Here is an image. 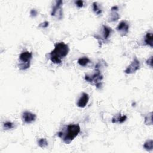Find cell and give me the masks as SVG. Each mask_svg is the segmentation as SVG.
I'll return each instance as SVG.
<instances>
[{"label": "cell", "mask_w": 153, "mask_h": 153, "mask_svg": "<svg viewBox=\"0 0 153 153\" xmlns=\"http://www.w3.org/2000/svg\"><path fill=\"white\" fill-rule=\"evenodd\" d=\"M117 31L120 33L121 36H126L129 31V24L126 20H122L120 22L117 27Z\"/></svg>", "instance_id": "cell-7"}, {"label": "cell", "mask_w": 153, "mask_h": 153, "mask_svg": "<svg viewBox=\"0 0 153 153\" xmlns=\"http://www.w3.org/2000/svg\"><path fill=\"white\" fill-rule=\"evenodd\" d=\"M112 29L107 26L103 25L102 26V38L101 39V41H106L109 38L111 33H112Z\"/></svg>", "instance_id": "cell-11"}, {"label": "cell", "mask_w": 153, "mask_h": 153, "mask_svg": "<svg viewBox=\"0 0 153 153\" xmlns=\"http://www.w3.org/2000/svg\"><path fill=\"white\" fill-rule=\"evenodd\" d=\"M3 127L5 130H10V129L13 128L14 127V123L12 122L7 121L4 123Z\"/></svg>", "instance_id": "cell-19"}, {"label": "cell", "mask_w": 153, "mask_h": 153, "mask_svg": "<svg viewBox=\"0 0 153 153\" xmlns=\"http://www.w3.org/2000/svg\"><path fill=\"white\" fill-rule=\"evenodd\" d=\"M75 4L76 5V6L78 8H82L84 5V2L81 0H78V1H75Z\"/></svg>", "instance_id": "cell-21"}, {"label": "cell", "mask_w": 153, "mask_h": 153, "mask_svg": "<svg viewBox=\"0 0 153 153\" xmlns=\"http://www.w3.org/2000/svg\"><path fill=\"white\" fill-rule=\"evenodd\" d=\"M126 120H127V116L126 115H121V114L120 113L114 116V117L112 118V123L121 124L124 121H126Z\"/></svg>", "instance_id": "cell-12"}, {"label": "cell", "mask_w": 153, "mask_h": 153, "mask_svg": "<svg viewBox=\"0 0 153 153\" xmlns=\"http://www.w3.org/2000/svg\"><path fill=\"white\" fill-rule=\"evenodd\" d=\"M32 59V53L26 51L22 52L19 56V68L20 70H26L30 67V60Z\"/></svg>", "instance_id": "cell-4"}, {"label": "cell", "mask_w": 153, "mask_h": 153, "mask_svg": "<svg viewBox=\"0 0 153 153\" xmlns=\"http://www.w3.org/2000/svg\"><path fill=\"white\" fill-rule=\"evenodd\" d=\"M30 16H31L32 17H35V16H37V14H38V11H37L36 10H35V9H32L31 11H30Z\"/></svg>", "instance_id": "cell-23"}, {"label": "cell", "mask_w": 153, "mask_h": 153, "mask_svg": "<svg viewBox=\"0 0 153 153\" xmlns=\"http://www.w3.org/2000/svg\"><path fill=\"white\" fill-rule=\"evenodd\" d=\"M69 48L68 45L63 42H57L54 45V48L49 53L50 60L54 64H60L62 59L68 54Z\"/></svg>", "instance_id": "cell-1"}, {"label": "cell", "mask_w": 153, "mask_h": 153, "mask_svg": "<svg viewBox=\"0 0 153 153\" xmlns=\"http://www.w3.org/2000/svg\"><path fill=\"white\" fill-rule=\"evenodd\" d=\"M48 25H49V22H47V21H45L43 23H41L39 25V27H41V28H46L48 26Z\"/></svg>", "instance_id": "cell-20"}, {"label": "cell", "mask_w": 153, "mask_h": 153, "mask_svg": "<svg viewBox=\"0 0 153 153\" xmlns=\"http://www.w3.org/2000/svg\"><path fill=\"white\" fill-rule=\"evenodd\" d=\"M152 112H151L148 115L145 117V123L146 125H152Z\"/></svg>", "instance_id": "cell-16"}, {"label": "cell", "mask_w": 153, "mask_h": 153, "mask_svg": "<svg viewBox=\"0 0 153 153\" xmlns=\"http://www.w3.org/2000/svg\"><path fill=\"white\" fill-rule=\"evenodd\" d=\"M63 4L62 1H57L56 2V4L53 6L51 11V16L56 17L59 20L62 19L63 17V10L62 6Z\"/></svg>", "instance_id": "cell-5"}, {"label": "cell", "mask_w": 153, "mask_h": 153, "mask_svg": "<svg viewBox=\"0 0 153 153\" xmlns=\"http://www.w3.org/2000/svg\"><path fill=\"white\" fill-rule=\"evenodd\" d=\"M89 100V96L86 93H82L76 103L77 106L79 108H84L88 103Z\"/></svg>", "instance_id": "cell-9"}, {"label": "cell", "mask_w": 153, "mask_h": 153, "mask_svg": "<svg viewBox=\"0 0 153 153\" xmlns=\"http://www.w3.org/2000/svg\"><path fill=\"white\" fill-rule=\"evenodd\" d=\"M90 62V59L85 56L80 57L78 60V63L81 66H87L89 63Z\"/></svg>", "instance_id": "cell-14"}, {"label": "cell", "mask_w": 153, "mask_h": 153, "mask_svg": "<svg viewBox=\"0 0 153 153\" xmlns=\"http://www.w3.org/2000/svg\"><path fill=\"white\" fill-rule=\"evenodd\" d=\"M103 78L102 74H101L99 69L95 68L94 72L91 75H85L84 79L88 82H90L91 84H94V85L97 88H100L102 86V81Z\"/></svg>", "instance_id": "cell-3"}, {"label": "cell", "mask_w": 153, "mask_h": 153, "mask_svg": "<svg viewBox=\"0 0 153 153\" xmlns=\"http://www.w3.org/2000/svg\"><path fill=\"white\" fill-rule=\"evenodd\" d=\"M143 148L146 151H150L153 149V140L152 139L147 140L143 144Z\"/></svg>", "instance_id": "cell-15"}, {"label": "cell", "mask_w": 153, "mask_h": 153, "mask_svg": "<svg viewBox=\"0 0 153 153\" xmlns=\"http://www.w3.org/2000/svg\"><path fill=\"white\" fill-rule=\"evenodd\" d=\"M93 10L95 14H96L97 15H99L102 13V10L99 8L97 2H94L93 3Z\"/></svg>", "instance_id": "cell-18"}, {"label": "cell", "mask_w": 153, "mask_h": 153, "mask_svg": "<svg viewBox=\"0 0 153 153\" xmlns=\"http://www.w3.org/2000/svg\"><path fill=\"white\" fill-rule=\"evenodd\" d=\"M146 63L150 67H152V56H151L146 61Z\"/></svg>", "instance_id": "cell-22"}, {"label": "cell", "mask_w": 153, "mask_h": 153, "mask_svg": "<svg viewBox=\"0 0 153 153\" xmlns=\"http://www.w3.org/2000/svg\"><path fill=\"white\" fill-rule=\"evenodd\" d=\"M140 68V64L139 60L137 57H134L131 64L124 70V73L127 74H131L134 73L136 71H138Z\"/></svg>", "instance_id": "cell-6"}, {"label": "cell", "mask_w": 153, "mask_h": 153, "mask_svg": "<svg viewBox=\"0 0 153 153\" xmlns=\"http://www.w3.org/2000/svg\"><path fill=\"white\" fill-rule=\"evenodd\" d=\"M145 45H149L151 47H153V41H152V32H147L144 38Z\"/></svg>", "instance_id": "cell-13"}, {"label": "cell", "mask_w": 153, "mask_h": 153, "mask_svg": "<svg viewBox=\"0 0 153 153\" xmlns=\"http://www.w3.org/2000/svg\"><path fill=\"white\" fill-rule=\"evenodd\" d=\"M111 13L109 16V22H115L118 20L120 18V15L118 13V7L117 6H113L111 8Z\"/></svg>", "instance_id": "cell-10"}, {"label": "cell", "mask_w": 153, "mask_h": 153, "mask_svg": "<svg viewBox=\"0 0 153 153\" xmlns=\"http://www.w3.org/2000/svg\"><path fill=\"white\" fill-rule=\"evenodd\" d=\"M38 145L41 148H45L48 145V142L45 138H41L38 140Z\"/></svg>", "instance_id": "cell-17"}, {"label": "cell", "mask_w": 153, "mask_h": 153, "mask_svg": "<svg viewBox=\"0 0 153 153\" xmlns=\"http://www.w3.org/2000/svg\"><path fill=\"white\" fill-rule=\"evenodd\" d=\"M80 126L78 124H71L66 126L62 131L57 133V136L66 144H69L79 133Z\"/></svg>", "instance_id": "cell-2"}, {"label": "cell", "mask_w": 153, "mask_h": 153, "mask_svg": "<svg viewBox=\"0 0 153 153\" xmlns=\"http://www.w3.org/2000/svg\"><path fill=\"white\" fill-rule=\"evenodd\" d=\"M36 115L29 111H25L22 114V119L23 123L26 124H30L35 121Z\"/></svg>", "instance_id": "cell-8"}]
</instances>
